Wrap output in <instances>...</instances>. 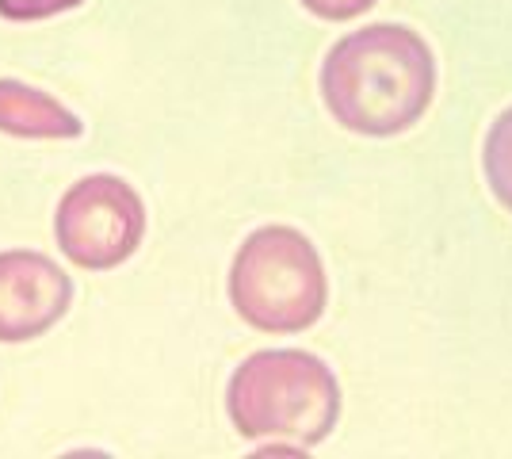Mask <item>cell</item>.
<instances>
[{"instance_id":"5","label":"cell","mask_w":512,"mask_h":459,"mask_svg":"<svg viewBox=\"0 0 512 459\" xmlns=\"http://www.w3.org/2000/svg\"><path fill=\"white\" fill-rule=\"evenodd\" d=\"M73 306V280L58 261L31 249L0 253V345L35 341Z\"/></svg>"},{"instance_id":"3","label":"cell","mask_w":512,"mask_h":459,"mask_svg":"<svg viewBox=\"0 0 512 459\" xmlns=\"http://www.w3.org/2000/svg\"><path fill=\"white\" fill-rule=\"evenodd\" d=\"M329 299L314 241L291 226H260L241 241L230 264V303L264 333L314 326Z\"/></svg>"},{"instance_id":"8","label":"cell","mask_w":512,"mask_h":459,"mask_svg":"<svg viewBox=\"0 0 512 459\" xmlns=\"http://www.w3.org/2000/svg\"><path fill=\"white\" fill-rule=\"evenodd\" d=\"M77 4L81 0H0V16L4 20H46V16H58Z\"/></svg>"},{"instance_id":"1","label":"cell","mask_w":512,"mask_h":459,"mask_svg":"<svg viewBox=\"0 0 512 459\" xmlns=\"http://www.w3.org/2000/svg\"><path fill=\"white\" fill-rule=\"evenodd\" d=\"M436 92V58L402 23H375L344 35L321 62V100L356 134L390 138L409 131Z\"/></svg>"},{"instance_id":"7","label":"cell","mask_w":512,"mask_h":459,"mask_svg":"<svg viewBox=\"0 0 512 459\" xmlns=\"http://www.w3.org/2000/svg\"><path fill=\"white\" fill-rule=\"evenodd\" d=\"M482 165H486L490 192L512 211V108L493 119L490 134H486V150H482Z\"/></svg>"},{"instance_id":"2","label":"cell","mask_w":512,"mask_h":459,"mask_svg":"<svg viewBox=\"0 0 512 459\" xmlns=\"http://www.w3.org/2000/svg\"><path fill=\"white\" fill-rule=\"evenodd\" d=\"M226 414L245 440L314 448L333 433L341 387L318 356L299 349H264L237 364L226 387Z\"/></svg>"},{"instance_id":"4","label":"cell","mask_w":512,"mask_h":459,"mask_svg":"<svg viewBox=\"0 0 512 459\" xmlns=\"http://www.w3.org/2000/svg\"><path fill=\"white\" fill-rule=\"evenodd\" d=\"M146 238V203L123 176L92 173L65 188L54 207V241L65 261L88 272H111L138 253Z\"/></svg>"},{"instance_id":"9","label":"cell","mask_w":512,"mask_h":459,"mask_svg":"<svg viewBox=\"0 0 512 459\" xmlns=\"http://www.w3.org/2000/svg\"><path fill=\"white\" fill-rule=\"evenodd\" d=\"M302 4L321 20H352V16H363L367 8H375L379 0H302Z\"/></svg>"},{"instance_id":"6","label":"cell","mask_w":512,"mask_h":459,"mask_svg":"<svg viewBox=\"0 0 512 459\" xmlns=\"http://www.w3.org/2000/svg\"><path fill=\"white\" fill-rule=\"evenodd\" d=\"M0 134L39 138V142H73L85 134V119L43 88L16 81V77H0Z\"/></svg>"}]
</instances>
